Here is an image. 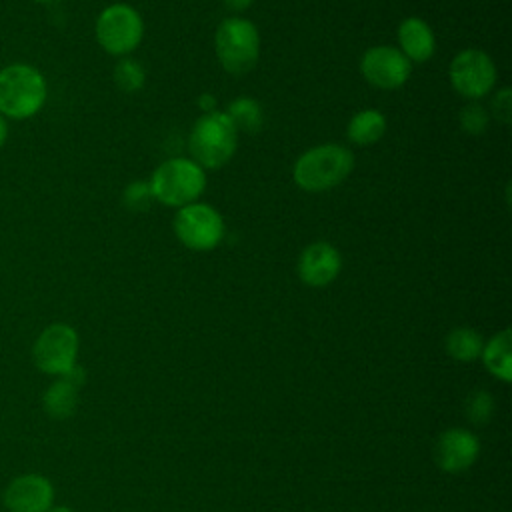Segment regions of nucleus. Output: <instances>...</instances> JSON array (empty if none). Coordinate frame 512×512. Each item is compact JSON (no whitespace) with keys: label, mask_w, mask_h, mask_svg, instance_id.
Returning <instances> with one entry per match:
<instances>
[{"label":"nucleus","mask_w":512,"mask_h":512,"mask_svg":"<svg viewBox=\"0 0 512 512\" xmlns=\"http://www.w3.org/2000/svg\"><path fill=\"white\" fill-rule=\"evenodd\" d=\"M46 96V78L36 66L16 62L0 70V114L4 118H32L42 110Z\"/></svg>","instance_id":"nucleus-1"},{"label":"nucleus","mask_w":512,"mask_h":512,"mask_svg":"<svg viewBox=\"0 0 512 512\" xmlns=\"http://www.w3.org/2000/svg\"><path fill=\"white\" fill-rule=\"evenodd\" d=\"M226 116L238 132H258L264 122V112L254 98L240 96L228 104Z\"/></svg>","instance_id":"nucleus-18"},{"label":"nucleus","mask_w":512,"mask_h":512,"mask_svg":"<svg viewBox=\"0 0 512 512\" xmlns=\"http://www.w3.org/2000/svg\"><path fill=\"white\" fill-rule=\"evenodd\" d=\"M224 220L216 208L204 202H192L178 208L174 218L176 238L194 252L214 250L224 238Z\"/></svg>","instance_id":"nucleus-7"},{"label":"nucleus","mask_w":512,"mask_h":512,"mask_svg":"<svg viewBox=\"0 0 512 512\" xmlns=\"http://www.w3.org/2000/svg\"><path fill=\"white\" fill-rule=\"evenodd\" d=\"M144 36V22L130 4H110L96 18V40L112 56H126L138 48Z\"/></svg>","instance_id":"nucleus-6"},{"label":"nucleus","mask_w":512,"mask_h":512,"mask_svg":"<svg viewBox=\"0 0 512 512\" xmlns=\"http://www.w3.org/2000/svg\"><path fill=\"white\" fill-rule=\"evenodd\" d=\"M198 104H200L202 112L208 114V112H216V104H218V102H216L214 94H202L200 100H198Z\"/></svg>","instance_id":"nucleus-25"},{"label":"nucleus","mask_w":512,"mask_h":512,"mask_svg":"<svg viewBox=\"0 0 512 512\" xmlns=\"http://www.w3.org/2000/svg\"><path fill=\"white\" fill-rule=\"evenodd\" d=\"M384 132H386V118L380 110H374V108L356 112L346 126L348 140L358 146H368L378 142L384 136Z\"/></svg>","instance_id":"nucleus-17"},{"label":"nucleus","mask_w":512,"mask_h":512,"mask_svg":"<svg viewBox=\"0 0 512 512\" xmlns=\"http://www.w3.org/2000/svg\"><path fill=\"white\" fill-rule=\"evenodd\" d=\"M238 146V130L226 116V112L202 114L188 138L192 160L204 170H218L230 162Z\"/></svg>","instance_id":"nucleus-3"},{"label":"nucleus","mask_w":512,"mask_h":512,"mask_svg":"<svg viewBox=\"0 0 512 512\" xmlns=\"http://www.w3.org/2000/svg\"><path fill=\"white\" fill-rule=\"evenodd\" d=\"M144 80H146L144 68L132 58H122L114 68V82L122 92L140 90Z\"/></svg>","instance_id":"nucleus-20"},{"label":"nucleus","mask_w":512,"mask_h":512,"mask_svg":"<svg viewBox=\"0 0 512 512\" xmlns=\"http://www.w3.org/2000/svg\"><path fill=\"white\" fill-rule=\"evenodd\" d=\"M124 200H126L128 208H132V210H144V208H148L150 200H154V198H152V192H150L148 182H140V180H138V182L128 184V188L124 190Z\"/></svg>","instance_id":"nucleus-23"},{"label":"nucleus","mask_w":512,"mask_h":512,"mask_svg":"<svg viewBox=\"0 0 512 512\" xmlns=\"http://www.w3.org/2000/svg\"><path fill=\"white\" fill-rule=\"evenodd\" d=\"M84 372L80 366H74L66 376L56 380L46 392H44V410L58 420H64L74 414L78 404V388L82 386Z\"/></svg>","instance_id":"nucleus-15"},{"label":"nucleus","mask_w":512,"mask_h":512,"mask_svg":"<svg viewBox=\"0 0 512 512\" xmlns=\"http://www.w3.org/2000/svg\"><path fill=\"white\" fill-rule=\"evenodd\" d=\"M34 2H40V4H54V2H60V0H34Z\"/></svg>","instance_id":"nucleus-29"},{"label":"nucleus","mask_w":512,"mask_h":512,"mask_svg":"<svg viewBox=\"0 0 512 512\" xmlns=\"http://www.w3.org/2000/svg\"><path fill=\"white\" fill-rule=\"evenodd\" d=\"M492 112H494V116H496L500 122H504V124L510 122V116H512V94H510V88H502V90L494 96V100H492Z\"/></svg>","instance_id":"nucleus-24"},{"label":"nucleus","mask_w":512,"mask_h":512,"mask_svg":"<svg viewBox=\"0 0 512 512\" xmlns=\"http://www.w3.org/2000/svg\"><path fill=\"white\" fill-rule=\"evenodd\" d=\"M482 358L486 368L504 382L512 378V332L506 328L492 336L486 346H482Z\"/></svg>","instance_id":"nucleus-16"},{"label":"nucleus","mask_w":512,"mask_h":512,"mask_svg":"<svg viewBox=\"0 0 512 512\" xmlns=\"http://www.w3.org/2000/svg\"><path fill=\"white\" fill-rule=\"evenodd\" d=\"M360 72L374 88L396 90L408 82L412 62L394 46H374L362 54Z\"/></svg>","instance_id":"nucleus-10"},{"label":"nucleus","mask_w":512,"mask_h":512,"mask_svg":"<svg viewBox=\"0 0 512 512\" xmlns=\"http://www.w3.org/2000/svg\"><path fill=\"white\" fill-rule=\"evenodd\" d=\"M458 120H460V128L470 134V136H480L486 132L488 128V122H490V116L486 112V108L478 102H468L466 106L460 108V114H458Z\"/></svg>","instance_id":"nucleus-21"},{"label":"nucleus","mask_w":512,"mask_h":512,"mask_svg":"<svg viewBox=\"0 0 512 512\" xmlns=\"http://www.w3.org/2000/svg\"><path fill=\"white\" fill-rule=\"evenodd\" d=\"M342 268V256L330 242L318 240L308 244L298 258V276L304 284L320 288L336 280Z\"/></svg>","instance_id":"nucleus-12"},{"label":"nucleus","mask_w":512,"mask_h":512,"mask_svg":"<svg viewBox=\"0 0 512 512\" xmlns=\"http://www.w3.org/2000/svg\"><path fill=\"white\" fill-rule=\"evenodd\" d=\"M54 488L42 474L16 476L4 490L2 502L8 512H48L52 508Z\"/></svg>","instance_id":"nucleus-11"},{"label":"nucleus","mask_w":512,"mask_h":512,"mask_svg":"<svg viewBox=\"0 0 512 512\" xmlns=\"http://www.w3.org/2000/svg\"><path fill=\"white\" fill-rule=\"evenodd\" d=\"M398 44L400 52L410 62H426L434 56L436 38L430 24L418 16H410L398 26Z\"/></svg>","instance_id":"nucleus-14"},{"label":"nucleus","mask_w":512,"mask_h":512,"mask_svg":"<svg viewBox=\"0 0 512 512\" xmlns=\"http://www.w3.org/2000/svg\"><path fill=\"white\" fill-rule=\"evenodd\" d=\"M494 410V402H492V396L484 390H476L472 392L468 398H466V412H468V418L474 422V424H484L488 422L490 414Z\"/></svg>","instance_id":"nucleus-22"},{"label":"nucleus","mask_w":512,"mask_h":512,"mask_svg":"<svg viewBox=\"0 0 512 512\" xmlns=\"http://www.w3.org/2000/svg\"><path fill=\"white\" fill-rule=\"evenodd\" d=\"M448 76L452 88L474 102L494 88L498 72L494 60L484 50L466 48L452 58Z\"/></svg>","instance_id":"nucleus-9"},{"label":"nucleus","mask_w":512,"mask_h":512,"mask_svg":"<svg viewBox=\"0 0 512 512\" xmlns=\"http://www.w3.org/2000/svg\"><path fill=\"white\" fill-rule=\"evenodd\" d=\"M6 138H8V124H6V118L0 114V148L4 146Z\"/></svg>","instance_id":"nucleus-27"},{"label":"nucleus","mask_w":512,"mask_h":512,"mask_svg":"<svg viewBox=\"0 0 512 512\" xmlns=\"http://www.w3.org/2000/svg\"><path fill=\"white\" fill-rule=\"evenodd\" d=\"M152 198L164 206L182 208L196 202L206 188V170L192 158H170L150 176Z\"/></svg>","instance_id":"nucleus-4"},{"label":"nucleus","mask_w":512,"mask_h":512,"mask_svg":"<svg viewBox=\"0 0 512 512\" xmlns=\"http://www.w3.org/2000/svg\"><path fill=\"white\" fill-rule=\"evenodd\" d=\"M214 48L218 62L226 72L244 76L258 64L260 32L248 18L230 16L216 28Z\"/></svg>","instance_id":"nucleus-5"},{"label":"nucleus","mask_w":512,"mask_h":512,"mask_svg":"<svg viewBox=\"0 0 512 512\" xmlns=\"http://www.w3.org/2000/svg\"><path fill=\"white\" fill-rule=\"evenodd\" d=\"M48 512H72L68 506H52Z\"/></svg>","instance_id":"nucleus-28"},{"label":"nucleus","mask_w":512,"mask_h":512,"mask_svg":"<svg viewBox=\"0 0 512 512\" xmlns=\"http://www.w3.org/2000/svg\"><path fill=\"white\" fill-rule=\"evenodd\" d=\"M480 444L472 432L462 428H450L440 434L436 442V464L444 472H462L470 468L478 456Z\"/></svg>","instance_id":"nucleus-13"},{"label":"nucleus","mask_w":512,"mask_h":512,"mask_svg":"<svg viewBox=\"0 0 512 512\" xmlns=\"http://www.w3.org/2000/svg\"><path fill=\"white\" fill-rule=\"evenodd\" d=\"M354 168V154L342 144H320L306 150L294 164L292 176L306 192H324L342 184Z\"/></svg>","instance_id":"nucleus-2"},{"label":"nucleus","mask_w":512,"mask_h":512,"mask_svg":"<svg viewBox=\"0 0 512 512\" xmlns=\"http://www.w3.org/2000/svg\"><path fill=\"white\" fill-rule=\"evenodd\" d=\"M78 334L72 326L56 322L40 332L34 342L32 358L40 372L66 376L76 366Z\"/></svg>","instance_id":"nucleus-8"},{"label":"nucleus","mask_w":512,"mask_h":512,"mask_svg":"<svg viewBox=\"0 0 512 512\" xmlns=\"http://www.w3.org/2000/svg\"><path fill=\"white\" fill-rule=\"evenodd\" d=\"M482 336L472 328H456L446 338V350L460 362H472L482 354Z\"/></svg>","instance_id":"nucleus-19"},{"label":"nucleus","mask_w":512,"mask_h":512,"mask_svg":"<svg viewBox=\"0 0 512 512\" xmlns=\"http://www.w3.org/2000/svg\"><path fill=\"white\" fill-rule=\"evenodd\" d=\"M252 2H254V0H222V4H224L228 10H232V12H242V10H246Z\"/></svg>","instance_id":"nucleus-26"}]
</instances>
